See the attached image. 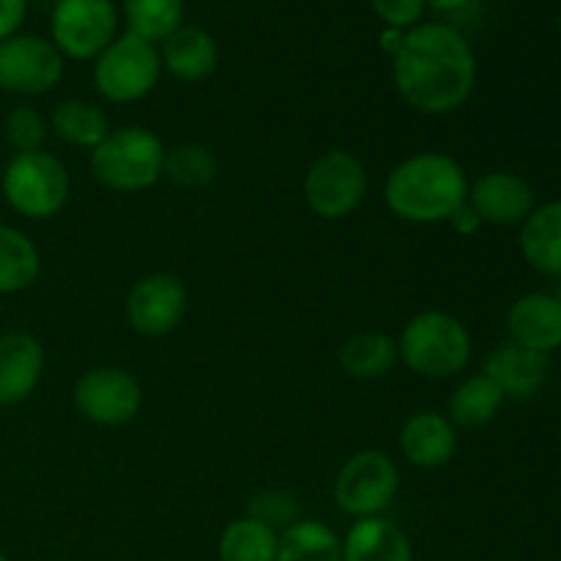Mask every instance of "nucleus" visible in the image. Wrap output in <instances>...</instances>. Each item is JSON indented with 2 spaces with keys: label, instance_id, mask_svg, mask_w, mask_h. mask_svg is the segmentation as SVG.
<instances>
[{
  "label": "nucleus",
  "instance_id": "393cba45",
  "mask_svg": "<svg viewBox=\"0 0 561 561\" xmlns=\"http://www.w3.org/2000/svg\"><path fill=\"white\" fill-rule=\"evenodd\" d=\"M49 129L69 146L93 151L110 135V118L96 104L82 102V99H66L53 110Z\"/></svg>",
  "mask_w": 561,
  "mask_h": 561
},
{
  "label": "nucleus",
  "instance_id": "f3484780",
  "mask_svg": "<svg viewBox=\"0 0 561 561\" xmlns=\"http://www.w3.org/2000/svg\"><path fill=\"white\" fill-rule=\"evenodd\" d=\"M482 373L502 389L504 398L524 400L540 392L546 383L548 356L507 340L488 354Z\"/></svg>",
  "mask_w": 561,
  "mask_h": 561
},
{
  "label": "nucleus",
  "instance_id": "4c0bfd02",
  "mask_svg": "<svg viewBox=\"0 0 561 561\" xmlns=\"http://www.w3.org/2000/svg\"><path fill=\"white\" fill-rule=\"evenodd\" d=\"M559 22H561V11H559Z\"/></svg>",
  "mask_w": 561,
  "mask_h": 561
},
{
  "label": "nucleus",
  "instance_id": "a211bd4d",
  "mask_svg": "<svg viewBox=\"0 0 561 561\" xmlns=\"http://www.w3.org/2000/svg\"><path fill=\"white\" fill-rule=\"evenodd\" d=\"M162 69L181 82H203L217 71L219 47L214 36L203 27L181 25L170 33L159 47Z\"/></svg>",
  "mask_w": 561,
  "mask_h": 561
},
{
  "label": "nucleus",
  "instance_id": "7ed1b4c3",
  "mask_svg": "<svg viewBox=\"0 0 561 561\" xmlns=\"http://www.w3.org/2000/svg\"><path fill=\"white\" fill-rule=\"evenodd\" d=\"M400 362L422 378H453L471 359V334L444 310L416 312L398 337Z\"/></svg>",
  "mask_w": 561,
  "mask_h": 561
},
{
  "label": "nucleus",
  "instance_id": "c9c22d12",
  "mask_svg": "<svg viewBox=\"0 0 561 561\" xmlns=\"http://www.w3.org/2000/svg\"><path fill=\"white\" fill-rule=\"evenodd\" d=\"M553 296H557V299L561 301V277H559V285H557V294H553Z\"/></svg>",
  "mask_w": 561,
  "mask_h": 561
},
{
  "label": "nucleus",
  "instance_id": "473e14b6",
  "mask_svg": "<svg viewBox=\"0 0 561 561\" xmlns=\"http://www.w3.org/2000/svg\"><path fill=\"white\" fill-rule=\"evenodd\" d=\"M449 225H453V228H455V233H460V236H474L477 230L482 228V219L477 217L474 208H471L469 203H463V206H460L458 211H455L453 217H449Z\"/></svg>",
  "mask_w": 561,
  "mask_h": 561
},
{
  "label": "nucleus",
  "instance_id": "f704fd0d",
  "mask_svg": "<svg viewBox=\"0 0 561 561\" xmlns=\"http://www.w3.org/2000/svg\"><path fill=\"white\" fill-rule=\"evenodd\" d=\"M427 5H433L436 11H442V14H449V11H460L466 9V5L471 3V0H425Z\"/></svg>",
  "mask_w": 561,
  "mask_h": 561
},
{
  "label": "nucleus",
  "instance_id": "4468645a",
  "mask_svg": "<svg viewBox=\"0 0 561 561\" xmlns=\"http://www.w3.org/2000/svg\"><path fill=\"white\" fill-rule=\"evenodd\" d=\"M400 453L416 469H442L455 458L458 449V427L447 414L438 411H416L400 427Z\"/></svg>",
  "mask_w": 561,
  "mask_h": 561
},
{
  "label": "nucleus",
  "instance_id": "39448f33",
  "mask_svg": "<svg viewBox=\"0 0 561 561\" xmlns=\"http://www.w3.org/2000/svg\"><path fill=\"white\" fill-rule=\"evenodd\" d=\"M0 192L11 211L25 219H53L71 192L69 170L55 153H14L0 175Z\"/></svg>",
  "mask_w": 561,
  "mask_h": 561
},
{
  "label": "nucleus",
  "instance_id": "72a5a7b5",
  "mask_svg": "<svg viewBox=\"0 0 561 561\" xmlns=\"http://www.w3.org/2000/svg\"><path fill=\"white\" fill-rule=\"evenodd\" d=\"M403 36H405V31H394V27H387V31H383V36H381V47L387 49L389 55H394V53H398L400 44H403Z\"/></svg>",
  "mask_w": 561,
  "mask_h": 561
},
{
  "label": "nucleus",
  "instance_id": "9d476101",
  "mask_svg": "<svg viewBox=\"0 0 561 561\" xmlns=\"http://www.w3.org/2000/svg\"><path fill=\"white\" fill-rule=\"evenodd\" d=\"M75 409L88 422L102 427H121L140 414L142 389L124 367L102 365L82 373L75 383Z\"/></svg>",
  "mask_w": 561,
  "mask_h": 561
},
{
  "label": "nucleus",
  "instance_id": "1a4fd4ad",
  "mask_svg": "<svg viewBox=\"0 0 561 561\" xmlns=\"http://www.w3.org/2000/svg\"><path fill=\"white\" fill-rule=\"evenodd\" d=\"M49 36L64 58L96 60L118 36V9L113 0H55Z\"/></svg>",
  "mask_w": 561,
  "mask_h": 561
},
{
  "label": "nucleus",
  "instance_id": "412c9836",
  "mask_svg": "<svg viewBox=\"0 0 561 561\" xmlns=\"http://www.w3.org/2000/svg\"><path fill=\"white\" fill-rule=\"evenodd\" d=\"M400 362L398 340L387 332H359L348 337L340 348V367L359 381L387 378Z\"/></svg>",
  "mask_w": 561,
  "mask_h": 561
},
{
  "label": "nucleus",
  "instance_id": "2f4dec72",
  "mask_svg": "<svg viewBox=\"0 0 561 561\" xmlns=\"http://www.w3.org/2000/svg\"><path fill=\"white\" fill-rule=\"evenodd\" d=\"M25 14L27 0H0V42L20 31Z\"/></svg>",
  "mask_w": 561,
  "mask_h": 561
},
{
  "label": "nucleus",
  "instance_id": "423d86ee",
  "mask_svg": "<svg viewBox=\"0 0 561 561\" xmlns=\"http://www.w3.org/2000/svg\"><path fill=\"white\" fill-rule=\"evenodd\" d=\"M159 77V47L129 31L115 36L93 60V85L99 96L113 104L140 102L157 88Z\"/></svg>",
  "mask_w": 561,
  "mask_h": 561
},
{
  "label": "nucleus",
  "instance_id": "0eeeda50",
  "mask_svg": "<svg viewBox=\"0 0 561 561\" xmlns=\"http://www.w3.org/2000/svg\"><path fill=\"white\" fill-rule=\"evenodd\" d=\"M400 471L381 449H359L351 455L334 480V502L351 518H376L394 502Z\"/></svg>",
  "mask_w": 561,
  "mask_h": 561
},
{
  "label": "nucleus",
  "instance_id": "20e7f679",
  "mask_svg": "<svg viewBox=\"0 0 561 561\" xmlns=\"http://www.w3.org/2000/svg\"><path fill=\"white\" fill-rule=\"evenodd\" d=\"M164 142L142 126L110 129V135L91 151L88 168L102 186L113 192L151 190L162 179Z\"/></svg>",
  "mask_w": 561,
  "mask_h": 561
},
{
  "label": "nucleus",
  "instance_id": "f8f14e48",
  "mask_svg": "<svg viewBox=\"0 0 561 561\" xmlns=\"http://www.w3.org/2000/svg\"><path fill=\"white\" fill-rule=\"evenodd\" d=\"M190 310V290L181 277L153 272L137 279L126 296V321L142 337H168Z\"/></svg>",
  "mask_w": 561,
  "mask_h": 561
},
{
  "label": "nucleus",
  "instance_id": "2eb2a0df",
  "mask_svg": "<svg viewBox=\"0 0 561 561\" xmlns=\"http://www.w3.org/2000/svg\"><path fill=\"white\" fill-rule=\"evenodd\" d=\"M44 376V348L33 334L0 337V405H20L36 392Z\"/></svg>",
  "mask_w": 561,
  "mask_h": 561
},
{
  "label": "nucleus",
  "instance_id": "6e6552de",
  "mask_svg": "<svg viewBox=\"0 0 561 561\" xmlns=\"http://www.w3.org/2000/svg\"><path fill=\"white\" fill-rule=\"evenodd\" d=\"M367 195V170L359 157L343 148L321 153L307 168L305 201L312 214L329 219H345L359 208Z\"/></svg>",
  "mask_w": 561,
  "mask_h": 561
},
{
  "label": "nucleus",
  "instance_id": "b1692460",
  "mask_svg": "<svg viewBox=\"0 0 561 561\" xmlns=\"http://www.w3.org/2000/svg\"><path fill=\"white\" fill-rule=\"evenodd\" d=\"M277 561H343V540L321 520H294L279 535Z\"/></svg>",
  "mask_w": 561,
  "mask_h": 561
},
{
  "label": "nucleus",
  "instance_id": "aec40b11",
  "mask_svg": "<svg viewBox=\"0 0 561 561\" xmlns=\"http://www.w3.org/2000/svg\"><path fill=\"white\" fill-rule=\"evenodd\" d=\"M520 252L540 274L561 277V201L535 208L520 225Z\"/></svg>",
  "mask_w": 561,
  "mask_h": 561
},
{
  "label": "nucleus",
  "instance_id": "4be33fe9",
  "mask_svg": "<svg viewBox=\"0 0 561 561\" xmlns=\"http://www.w3.org/2000/svg\"><path fill=\"white\" fill-rule=\"evenodd\" d=\"M504 394L485 373L480 376H469L453 389L447 400V416L455 427H485L488 422L496 420L499 409L504 405Z\"/></svg>",
  "mask_w": 561,
  "mask_h": 561
},
{
  "label": "nucleus",
  "instance_id": "f257e3e1",
  "mask_svg": "<svg viewBox=\"0 0 561 561\" xmlns=\"http://www.w3.org/2000/svg\"><path fill=\"white\" fill-rule=\"evenodd\" d=\"M392 80L400 99L422 115H449L469 102L477 85V55L469 38L447 22H425L405 31L392 55Z\"/></svg>",
  "mask_w": 561,
  "mask_h": 561
},
{
  "label": "nucleus",
  "instance_id": "ddd939ff",
  "mask_svg": "<svg viewBox=\"0 0 561 561\" xmlns=\"http://www.w3.org/2000/svg\"><path fill=\"white\" fill-rule=\"evenodd\" d=\"M482 225H524L526 217L535 211V190L526 179L510 170H491L480 175L474 184H469V197H466Z\"/></svg>",
  "mask_w": 561,
  "mask_h": 561
},
{
  "label": "nucleus",
  "instance_id": "f03ea898",
  "mask_svg": "<svg viewBox=\"0 0 561 561\" xmlns=\"http://www.w3.org/2000/svg\"><path fill=\"white\" fill-rule=\"evenodd\" d=\"M469 197L463 164L444 151H420L394 164L383 184V203L411 225L449 222Z\"/></svg>",
  "mask_w": 561,
  "mask_h": 561
},
{
  "label": "nucleus",
  "instance_id": "c756f323",
  "mask_svg": "<svg viewBox=\"0 0 561 561\" xmlns=\"http://www.w3.org/2000/svg\"><path fill=\"white\" fill-rule=\"evenodd\" d=\"M373 11L387 22V27L394 31H411L420 25L422 11H425V0H370Z\"/></svg>",
  "mask_w": 561,
  "mask_h": 561
},
{
  "label": "nucleus",
  "instance_id": "7c9ffc66",
  "mask_svg": "<svg viewBox=\"0 0 561 561\" xmlns=\"http://www.w3.org/2000/svg\"><path fill=\"white\" fill-rule=\"evenodd\" d=\"M250 515L263 520V524H268L272 529L290 526L296 520V502L290 496H285V493H261L255 499V504H252Z\"/></svg>",
  "mask_w": 561,
  "mask_h": 561
},
{
  "label": "nucleus",
  "instance_id": "a878e982",
  "mask_svg": "<svg viewBox=\"0 0 561 561\" xmlns=\"http://www.w3.org/2000/svg\"><path fill=\"white\" fill-rule=\"evenodd\" d=\"M277 529L244 515L225 526L219 535V561H277Z\"/></svg>",
  "mask_w": 561,
  "mask_h": 561
},
{
  "label": "nucleus",
  "instance_id": "bb28decb",
  "mask_svg": "<svg viewBox=\"0 0 561 561\" xmlns=\"http://www.w3.org/2000/svg\"><path fill=\"white\" fill-rule=\"evenodd\" d=\"M121 9L129 33L151 44H162L184 25V0H124Z\"/></svg>",
  "mask_w": 561,
  "mask_h": 561
},
{
  "label": "nucleus",
  "instance_id": "9b49d317",
  "mask_svg": "<svg viewBox=\"0 0 561 561\" xmlns=\"http://www.w3.org/2000/svg\"><path fill=\"white\" fill-rule=\"evenodd\" d=\"M64 55L49 38L14 33L0 42V88L16 96H42L64 77Z\"/></svg>",
  "mask_w": 561,
  "mask_h": 561
},
{
  "label": "nucleus",
  "instance_id": "dca6fc26",
  "mask_svg": "<svg viewBox=\"0 0 561 561\" xmlns=\"http://www.w3.org/2000/svg\"><path fill=\"white\" fill-rule=\"evenodd\" d=\"M510 340L537 354H551L561 345V301L553 294H526L507 310Z\"/></svg>",
  "mask_w": 561,
  "mask_h": 561
},
{
  "label": "nucleus",
  "instance_id": "6ab92c4d",
  "mask_svg": "<svg viewBox=\"0 0 561 561\" xmlns=\"http://www.w3.org/2000/svg\"><path fill=\"white\" fill-rule=\"evenodd\" d=\"M343 561H414L409 535L383 515L359 518L343 540Z\"/></svg>",
  "mask_w": 561,
  "mask_h": 561
},
{
  "label": "nucleus",
  "instance_id": "5701e85b",
  "mask_svg": "<svg viewBox=\"0 0 561 561\" xmlns=\"http://www.w3.org/2000/svg\"><path fill=\"white\" fill-rule=\"evenodd\" d=\"M42 274V255L22 230L0 225V296L22 294Z\"/></svg>",
  "mask_w": 561,
  "mask_h": 561
},
{
  "label": "nucleus",
  "instance_id": "e433bc0d",
  "mask_svg": "<svg viewBox=\"0 0 561 561\" xmlns=\"http://www.w3.org/2000/svg\"><path fill=\"white\" fill-rule=\"evenodd\" d=\"M0 561H9V559H5V553H3V551H0Z\"/></svg>",
  "mask_w": 561,
  "mask_h": 561
},
{
  "label": "nucleus",
  "instance_id": "c85d7f7f",
  "mask_svg": "<svg viewBox=\"0 0 561 561\" xmlns=\"http://www.w3.org/2000/svg\"><path fill=\"white\" fill-rule=\"evenodd\" d=\"M3 135L5 142L14 148V153L27 151H42L44 140H47V124H44L42 113L27 104L11 110L3 121Z\"/></svg>",
  "mask_w": 561,
  "mask_h": 561
},
{
  "label": "nucleus",
  "instance_id": "cd10ccee",
  "mask_svg": "<svg viewBox=\"0 0 561 561\" xmlns=\"http://www.w3.org/2000/svg\"><path fill=\"white\" fill-rule=\"evenodd\" d=\"M162 179L181 190H206L217 179V157L203 142H179L164 151Z\"/></svg>",
  "mask_w": 561,
  "mask_h": 561
}]
</instances>
